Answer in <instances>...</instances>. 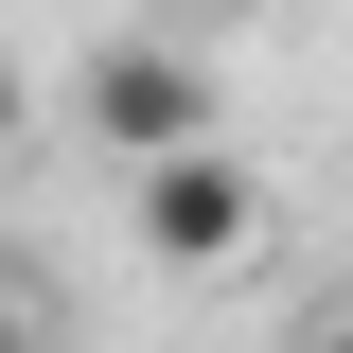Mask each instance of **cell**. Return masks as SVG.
<instances>
[{"label":"cell","instance_id":"obj_1","mask_svg":"<svg viewBox=\"0 0 353 353\" xmlns=\"http://www.w3.org/2000/svg\"><path fill=\"white\" fill-rule=\"evenodd\" d=\"M88 124H106V141H124V159L141 176H159V159H194V141H212V71H194V53H176V36H88Z\"/></svg>","mask_w":353,"mask_h":353},{"label":"cell","instance_id":"obj_2","mask_svg":"<svg viewBox=\"0 0 353 353\" xmlns=\"http://www.w3.org/2000/svg\"><path fill=\"white\" fill-rule=\"evenodd\" d=\"M248 230H265V194H248V159H230V141H194V159L141 176V248H159V265H230Z\"/></svg>","mask_w":353,"mask_h":353},{"label":"cell","instance_id":"obj_3","mask_svg":"<svg viewBox=\"0 0 353 353\" xmlns=\"http://www.w3.org/2000/svg\"><path fill=\"white\" fill-rule=\"evenodd\" d=\"M318 353H353V318H336V336H318Z\"/></svg>","mask_w":353,"mask_h":353}]
</instances>
